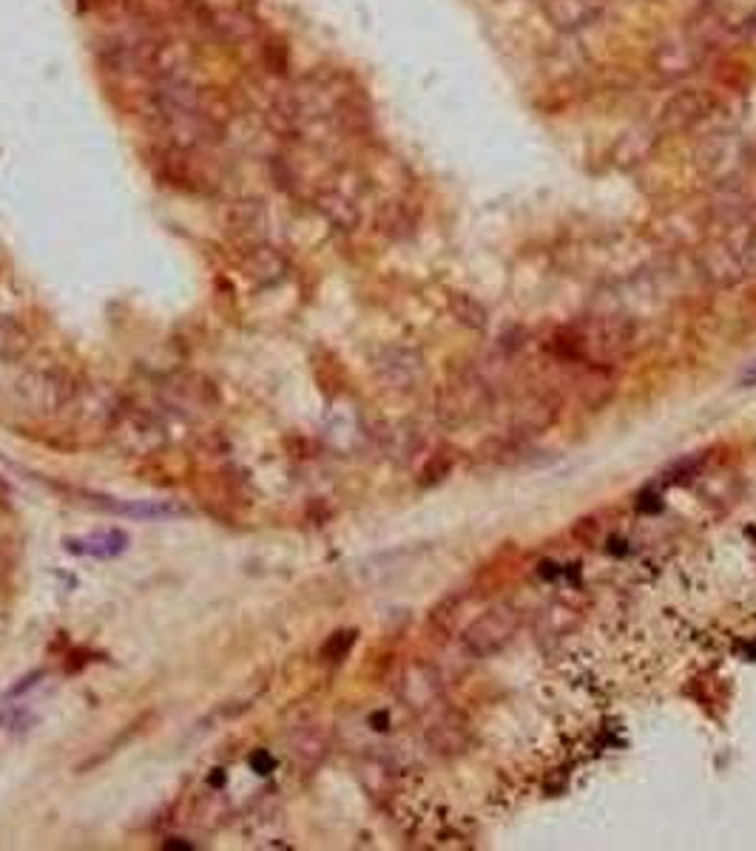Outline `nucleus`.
I'll return each mask as SVG.
<instances>
[{
    "label": "nucleus",
    "instance_id": "nucleus-12",
    "mask_svg": "<svg viewBox=\"0 0 756 851\" xmlns=\"http://www.w3.org/2000/svg\"><path fill=\"white\" fill-rule=\"evenodd\" d=\"M330 741L316 723H308L302 730H296V736H291V758L302 769H316L319 763L327 758Z\"/></svg>",
    "mask_w": 756,
    "mask_h": 851
},
{
    "label": "nucleus",
    "instance_id": "nucleus-15",
    "mask_svg": "<svg viewBox=\"0 0 756 851\" xmlns=\"http://www.w3.org/2000/svg\"><path fill=\"white\" fill-rule=\"evenodd\" d=\"M455 313H458V318L464 321V324H470V327H486V310L478 307V304L472 302V298H466V295L455 298Z\"/></svg>",
    "mask_w": 756,
    "mask_h": 851
},
{
    "label": "nucleus",
    "instance_id": "nucleus-14",
    "mask_svg": "<svg viewBox=\"0 0 756 851\" xmlns=\"http://www.w3.org/2000/svg\"><path fill=\"white\" fill-rule=\"evenodd\" d=\"M29 349L27 330L12 315H0V361H14Z\"/></svg>",
    "mask_w": 756,
    "mask_h": 851
},
{
    "label": "nucleus",
    "instance_id": "nucleus-2",
    "mask_svg": "<svg viewBox=\"0 0 756 851\" xmlns=\"http://www.w3.org/2000/svg\"><path fill=\"white\" fill-rule=\"evenodd\" d=\"M517 628H521V614L515 605H495L478 619H472L461 634V645L466 647V654L475 659H490V656L501 654L512 639H515Z\"/></svg>",
    "mask_w": 756,
    "mask_h": 851
},
{
    "label": "nucleus",
    "instance_id": "nucleus-13",
    "mask_svg": "<svg viewBox=\"0 0 756 851\" xmlns=\"http://www.w3.org/2000/svg\"><path fill=\"white\" fill-rule=\"evenodd\" d=\"M555 421H557V404L546 395L526 397L524 404L517 406L515 412V426L524 432V435H537V432L550 429Z\"/></svg>",
    "mask_w": 756,
    "mask_h": 851
},
{
    "label": "nucleus",
    "instance_id": "nucleus-3",
    "mask_svg": "<svg viewBox=\"0 0 756 851\" xmlns=\"http://www.w3.org/2000/svg\"><path fill=\"white\" fill-rule=\"evenodd\" d=\"M375 375L387 386L390 392H413L424 384L427 378V364L421 358V353L410 349V346H390L375 361Z\"/></svg>",
    "mask_w": 756,
    "mask_h": 851
},
{
    "label": "nucleus",
    "instance_id": "nucleus-6",
    "mask_svg": "<svg viewBox=\"0 0 756 851\" xmlns=\"http://www.w3.org/2000/svg\"><path fill=\"white\" fill-rule=\"evenodd\" d=\"M165 397L171 406L191 415H202V412H214L220 406V395H216L214 384L202 375H174L165 384Z\"/></svg>",
    "mask_w": 756,
    "mask_h": 851
},
{
    "label": "nucleus",
    "instance_id": "nucleus-8",
    "mask_svg": "<svg viewBox=\"0 0 756 851\" xmlns=\"http://www.w3.org/2000/svg\"><path fill=\"white\" fill-rule=\"evenodd\" d=\"M265 227H268V213L265 207L259 205L256 199H240V202H233V205L228 207L225 231L231 233L236 242L251 247V244L262 242Z\"/></svg>",
    "mask_w": 756,
    "mask_h": 851
},
{
    "label": "nucleus",
    "instance_id": "nucleus-5",
    "mask_svg": "<svg viewBox=\"0 0 756 851\" xmlns=\"http://www.w3.org/2000/svg\"><path fill=\"white\" fill-rule=\"evenodd\" d=\"M111 435L129 455H149V452L162 448V443H165L162 423L143 409L120 412L114 426H111Z\"/></svg>",
    "mask_w": 756,
    "mask_h": 851
},
{
    "label": "nucleus",
    "instance_id": "nucleus-11",
    "mask_svg": "<svg viewBox=\"0 0 756 851\" xmlns=\"http://www.w3.org/2000/svg\"><path fill=\"white\" fill-rule=\"evenodd\" d=\"M427 743L441 756H458L470 743V727L458 712H444L427 730Z\"/></svg>",
    "mask_w": 756,
    "mask_h": 851
},
{
    "label": "nucleus",
    "instance_id": "nucleus-10",
    "mask_svg": "<svg viewBox=\"0 0 756 851\" xmlns=\"http://www.w3.org/2000/svg\"><path fill=\"white\" fill-rule=\"evenodd\" d=\"M484 397H486V386L481 384V381L464 378L441 395L439 409L441 415L450 417V421H466V417H472L481 409Z\"/></svg>",
    "mask_w": 756,
    "mask_h": 851
},
{
    "label": "nucleus",
    "instance_id": "nucleus-7",
    "mask_svg": "<svg viewBox=\"0 0 756 851\" xmlns=\"http://www.w3.org/2000/svg\"><path fill=\"white\" fill-rule=\"evenodd\" d=\"M242 270H245L248 278H251L253 284H259V287H276L279 282H285L288 278L291 264H288V259L282 256L273 244L256 242L248 247L245 259H242Z\"/></svg>",
    "mask_w": 756,
    "mask_h": 851
},
{
    "label": "nucleus",
    "instance_id": "nucleus-1",
    "mask_svg": "<svg viewBox=\"0 0 756 851\" xmlns=\"http://www.w3.org/2000/svg\"><path fill=\"white\" fill-rule=\"evenodd\" d=\"M555 349L563 358L586 361L592 366L621 364L634 349V330L626 321H592L586 327L561 335Z\"/></svg>",
    "mask_w": 756,
    "mask_h": 851
},
{
    "label": "nucleus",
    "instance_id": "nucleus-9",
    "mask_svg": "<svg viewBox=\"0 0 756 851\" xmlns=\"http://www.w3.org/2000/svg\"><path fill=\"white\" fill-rule=\"evenodd\" d=\"M63 545L65 550H72L78 557L114 559L129 548V534L123 528H103V531L85 534V537H69Z\"/></svg>",
    "mask_w": 756,
    "mask_h": 851
},
{
    "label": "nucleus",
    "instance_id": "nucleus-16",
    "mask_svg": "<svg viewBox=\"0 0 756 851\" xmlns=\"http://www.w3.org/2000/svg\"><path fill=\"white\" fill-rule=\"evenodd\" d=\"M353 641H356V634L353 630H347V634H336L333 639L324 645V659L327 661H342L344 656L350 654V647H353Z\"/></svg>",
    "mask_w": 756,
    "mask_h": 851
},
{
    "label": "nucleus",
    "instance_id": "nucleus-17",
    "mask_svg": "<svg viewBox=\"0 0 756 851\" xmlns=\"http://www.w3.org/2000/svg\"><path fill=\"white\" fill-rule=\"evenodd\" d=\"M743 386H756V364H750L743 375Z\"/></svg>",
    "mask_w": 756,
    "mask_h": 851
},
{
    "label": "nucleus",
    "instance_id": "nucleus-4",
    "mask_svg": "<svg viewBox=\"0 0 756 851\" xmlns=\"http://www.w3.org/2000/svg\"><path fill=\"white\" fill-rule=\"evenodd\" d=\"M399 698L415 712H427L444 698V679L430 661H410L399 679Z\"/></svg>",
    "mask_w": 756,
    "mask_h": 851
}]
</instances>
